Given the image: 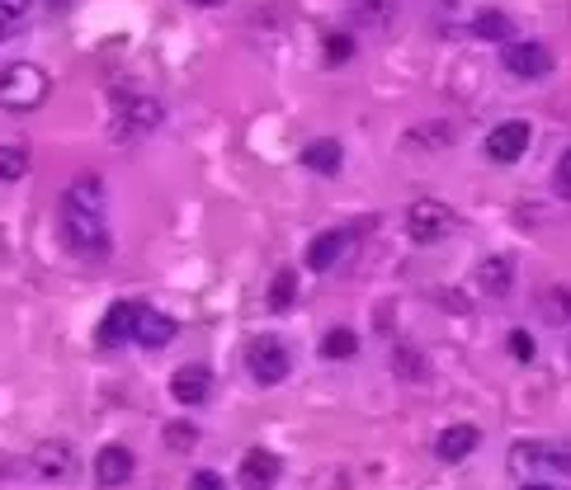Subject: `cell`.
Instances as JSON below:
<instances>
[{"label":"cell","instance_id":"1","mask_svg":"<svg viewBox=\"0 0 571 490\" xmlns=\"http://www.w3.org/2000/svg\"><path fill=\"white\" fill-rule=\"evenodd\" d=\"M57 226L62 241L76 259H109L113 236H109V198H105V180L99 175H76L62 194L57 208Z\"/></svg>","mask_w":571,"mask_h":490},{"label":"cell","instance_id":"2","mask_svg":"<svg viewBox=\"0 0 571 490\" xmlns=\"http://www.w3.org/2000/svg\"><path fill=\"white\" fill-rule=\"evenodd\" d=\"M166 123V105L156 95H142V90H123L113 95V142H137V137H151L156 127Z\"/></svg>","mask_w":571,"mask_h":490},{"label":"cell","instance_id":"3","mask_svg":"<svg viewBox=\"0 0 571 490\" xmlns=\"http://www.w3.org/2000/svg\"><path fill=\"white\" fill-rule=\"evenodd\" d=\"M48 95H52V81H48V71H42V66H34V62H10L5 71H0V109L34 113Z\"/></svg>","mask_w":571,"mask_h":490},{"label":"cell","instance_id":"4","mask_svg":"<svg viewBox=\"0 0 571 490\" xmlns=\"http://www.w3.org/2000/svg\"><path fill=\"white\" fill-rule=\"evenodd\" d=\"M246 368H251V378L260 387H279L283 378H289V368H293V354H289V344H283L279 335H255L251 350H246Z\"/></svg>","mask_w":571,"mask_h":490},{"label":"cell","instance_id":"5","mask_svg":"<svg viewBox=\"0 0 571 490\" xmlns=\"http://www.w3.org/2000/svg\"><path fill=\"white\" fill-rule=\"evenodd\" d=\"M453 226H459V218H453V208L439 204V198H421V204L406 208V236L416 245H439Z\"/></svg>","mask_w":571,"mask_h":490},{"label":"cell","instance_id":"6","mask_svg":"<svg viewBox=\"0 0 571 490\" xmlns=\"http://www.w3.org/2000/svg\"><path fill=\"white\" fill-rule=\"evenodd\" d=\"M530 137H534V127L524 123V119L496 123L491 133H487V161H496V166H515L520 156L530 151Z\"/></svg>","mask_w":571,"mask_h":490},{"label":"cell","instance_id":"7","mask_svg":"<svg viewBox=\"0 0 571 490\" xmlns=\"http://www.w3.org/2000/svg\"><path fill=\"white\" fill-rule=\"evenodd\" d=\"M501 66L520 81H544L552 71V52L544 42H501Z\"/></svg>","mask_w":571,"mask_h":490},{"label":"cell","instance_id":"8","mask_svg":"<svg viewBox=\"0 0 571 490\" xmlns=\"http://www.w3.org/2000/svg\"><path fill=\"white\" fill-rule=\"evenodd\" d=\"M175 335H180L175 316H166V311L147 307V302H137V316H133V340L137 344H147V350H166Z\"/></svg>","mask_w":571,"mask_h":490},{"label":"cell","instance_id":"9","mask_svg":"<svg viewBox=\"0 0 571 490\" xmlns=\"http://www.w3.org/2000/svg\"><path fill=\"white\" fill-rule=\"evenodd\" d=\"M28 467H34L42 481H66L71 471H76V453H71L66 439H48V443H38V449H34Z\"/></svg>","mask_w":571,"mask_h":490},{"label":"cell","instance_id":"10","mask_svg":"<svg viewBox=\"0 0 571 490\" xmlns=\"http://www.w3.org/2000/svg\"><path fill=\"white\" fill-rule=\"evenodd\" d=\"M236 471H241V486L246 490H275L279 477H283V463L269 449H246Z\"/></svg>","mask_w":571,"mask_h":490},{"label":"cell","instance_id":"11","mask_svg":"<svg viewBox=\"0 0 571 490\" xmlns=\"http://www.w3.org/2000/svg\"><path fill=\"white\" fill-rule=\"evenodd\" d=\"M170 396H175L180 406H204V401L212 396V368L208 364L175 368V378H170Z\"/></svg>","mask_w":571,"mask_h":490},{"label":"cell","instance_id":"12","mask_svg":"<svg viewBox=\"0 0 571 490\" xmlns=\"http://www.w3.org/2000/svg\"><path fill=\"white\" fill-rule=\"evenodd\" d=\"M477 287H482V297H510V287H515V259L510 255H487L477 265Z\"/></svg>","mask_w":571,"mask_h":490},{"label":"cell","instance_id":"13","mask_svg":"<svg viewBox=\"0 0 571 490\" xmlns=\"http://www.w3.org/2000/svg\"><path fill=\"white\" fill-rule=\"evenodd\" d=\"M477 443H482L477 425H449L445 434L435 439V457H439V463H463L467 453H477Z\"/></svg>","mask_w":571,"mask_h":490},{"label":"cell","instance_id":"14","mask_svg":"<svg viewBox=\"0 0 571 490\" xmlns=\"http://www.w3.org/2000/svg\"><path fill=\"white\" fill-rule=\"evenodd\" d=\"M297 161H303V170H312V175L331 180V175H340V166H345V151H340L336 137H317V142H307Z\"/></svg>","mask_w":571,"mask_h":490},{"label":"cell","instance_id":"15","mask_svg":"<svg viewBox=\"0 0 571 490\" xmlns=\"http://www.w3.org/2000/svg\"><path fill=\"white\" fill-rule=\"evenodd\" d=\"M127 477H133V453L123 449V443H109V449H99L95 457V481L99 486H127Z\"/></svg>","mask_w":571,"mask_h":490},{"label":"cell","instance_id":"16","mask_svg":"<svg viewBox=\"0 0 571 490\" xmlns=\"http://www.w3.org/2000/svg\"><path fill=\"white\" fill-rule=\"evenodd\" d=\"M133 316H137V302H113L105 311V321H99V344L113 350V344L133 340Z\"/></svg>","mask_w":571,"mask_h":490},{"label":"cell","instance_id":"17","mask_svg":"<svg viewBox=\"0 0 571 490\" xmlns=\"http://www.w3.org/2000/svg\"><path fill=\"white\" fill-rule=\"evenodd\" d=\"M354 232H321V236H312L307 241V269H331L340 255H345V245H350Z\"/></svg>","mask_w":571,"mask_h":490},{"label":"cell","instance_id":"18","mask_svg":"<svg viewBox=\"0 0 571 490\" xmlns=\"http://www.w3.org/2000/svg\"><path fill=\"white\" fill-rule=\"evenodd\" d=\"M538 316L548 326H571V287L567 283H552L538 293Z\"/></svg>","mask_w":571,"mask_h":490},{"label":"cell","instance_id":"19","mask_svg":"<svg viewBox=\"0 0 571 490\" xmlns=\"http://www.w3.org/2000/svg\"><path fill=\"white\" fill-rule=\"evenodd\" d=\"M392 372H397V378H406V382H425V378H430V358H425L416 344H397V350H392Z\"/></svg>","mask_w":571,"mask_h":490},{"label":"cell","instance_id":"20","mask_svg":"<svg viewBox=\"0 0 571 490\" xmlns=\"http://www.w3.org/2000/svg\"><path fill=\"white\" fill-rule=\"evenodd\" d=\"M473 34L491 38V42H510V34H515V20H510V14H501V10H482L477 20H473Z\"/></svg>","mask_w":571,"mask_h":490},{"label":"cell","instance_id":"21","mask_svg":"<svg viewBox=\"0 0 571 490\" xmlns=\"http://www.w3.org/2000/svg\"><path fill=\"white\" fill-rule=\"evenodd\" d=\"M293 297H297V273H293V269H279L275 279H269V293H265L269 311H289Z\"/></svg>","mask_w":571,"mask_h":490},{"label":"cell","instance_id":"22","mask_svg":"<svg viewBox=\"0 0 571 490\" xmlns=\"http://www.w3.org/2000/svg\"><path fill=\"white\" fill-rule=\"evenodd\" d=\"M28 175V147H20V142H0V180L14 184Z\"/></svg>","mask_w":571,"mask_h":490},{"label":"cell","instance_id":"23","mask_svg":"<svg viewBox=\"0 0 571 490\" xmlns=\"http://www.w3.org/2000/svg\"><path fill=\"white\" fill-rule=\"evenodd\" d=\"M321 354L336 358V364H345V358L360 354V335H354V330H331V335L321 340Z\"/></svg>","mask_w":571,"mask_h":490},{"label":"cell","instance_id":"24","mask_svg":"<svg viewBox=\"0 0 571 490\" xmlns=\"http://www.w3.org/2000/svg\"><path fill=\"white\" fill-rule=\"evenodd\" d=\"M28 5H34V0H0V42L14 38V34L24 28V20H28Z\"/></svg>","mask_w":571,"mask_h":490},{"label":"cell","instance_id":"25","mask_svg":"<svg viewBox=\"0 0 571 490\" xmlns=\"http://www.w3.org/2000/svg\"><path fill=\"white\" fill-rule=\"evenodd\" d=\"M345 5L354 10V20H360V24H388L392 10H397V0H345Z\"/></svg>","mask_w":571,"mask_h":490},{"label":"cell","instance_id":"26","mask_svg":"<svg viewBox=\"0 0 571 490\" xmlns=\"http://www.w3.org/2000/svg\"><path fill=\"white\" fill-rule=\"evenodd\" d=\"M538 457H544L548 471H562V477H571V439H562V443H538Z\"/></svg>","mask_w":571,"mask_h":490},{"label":"cell","instance_id":"27","mask_svg":"<svg viewBox=\"0 0 571 490\" xmlns=\"http://www.w3.org/2000/svg\"><path fill=\"white\" fill-rule=\"evenodd\" d=\"M411 142H416V147H449L453 127L449 123H421V127H411Z\"/></svg>","mask_w":571,"mask_h":490},{"label":"cell","instance_id":"28","mask_svg":"<svg viewBox=\"0 0 571 490\" xmlns=\"http://www.w3.org/2000/svg\"><path fill=\"white\" fill-rule=\"evenodd\" d=\"M166 443H170L175 453H190L194 443H198V429H194L190 420H175V425H166Z\"/></svg>","mask_w":571,"mask_h":490},{"label":"cell","instance_id":"29","mask_svg":"<svg viewBox=\"0 0 571 490\" xmlns=\"http://www.w3.org/2000/svg\"><path fill=\"white\" fill-rule=\"evenodd\" d=\"M552 189H558L562 204H571V147L558 156V166H552Z\"/></svg>","mask_w":571,"mask_h":490},{"label":"cell","instance_id":"30","mask_svg":"<svg viewBox=\"0 0 571 490\" xmlns=\"http://www.w3.org/2000/svg\"><path fill=\"white\" fill-rule=\"evenodd\" d=\"M350 52H354V38H345V34H331V38H326V62H331V66H345Z\"/></svg>","mask_w":571,"mask_h":490},{"label":"cell","instance_id":"31","mask_svg":"<svg viewBox=\"0 0 571 490\" xmlns=\"http://www.w3.org/2000/svg\"><path fill=\"white\" fill-rule=\"evenodd\" d=\"M510 350H515L520 364H534V340H530V330H515V335H510Z\"/></svg>","mask_w":571,"mask_h":490},{"label":"cell","instance_id":"32","mask_svg":"<svg viewBox=\"0 0 571 490\" xmlns=\"http://www.w3.org/2000/svg\"><path fill=\"white\" fill-rule=\"evenodd\" d=\"M190 490H227V481L218 477V471H194V477H190Z\"/></svg>","mask_w":571,"mask_h":490},{"label":"cell","instance_id":"33","mask_svg":"<svg viewBox=\"0 0 571 490\" xmlns=\"http://www.w3.org/2000/svg\"><path fill=\"white\" fill-rule=\"evenodd\" d=\"M10 471H14V457H10V453H0V481H5Z\"/></svg>","mask_w":571,"mask_h":490},{"label":"cell","instance_id":"34","mask_svg":"<svg viewBox=\"0 0 571 490\" xmlns=\"http://www.w3.org/2000/svg\"><path fill=\"white\" fill-rule=\"evenodd\" d=\"M190 5H208V10H218V5H222V0H190Z\"/></svg>","mask_w":571,"mask_h":490},{"label":"cell","instance_id":"35","mask_svg":"<svg viewBox=\"0 0 571 490\" xmlns=\"http://www.w3.org/2000/svg\"><path fill=\"white\" fill-rule=\"evenodd\" d=\"M524 490H558V486H544V481H534V486H524Z\"/></svg>","mask_w":571,"mask_h":490},{"label":"cell","instance_id":"36","mask_svg":"<svg viewBox=\"0 0 571 490\" xmlns=\"http://www.w3.org/2000/svg\"><path fill=\"white\" fill-rule=\"evenodd\" d=\"M48 5H71V0H48Z\"/></svg>","mask_w":571,"mask_h":490},{"label":"cell","instance_id":"37","mask_svg":"<svg viewBox=\"0 0 571 490\" xmlns=\"http://www.w3.org/2000/svg\"><path fill=\"white\" fill-rule=\"evenodd\" d=\"M445 5H459V0H445Z\"/></svg>","mask_w":571,"mask_h":490}]
</instances>
